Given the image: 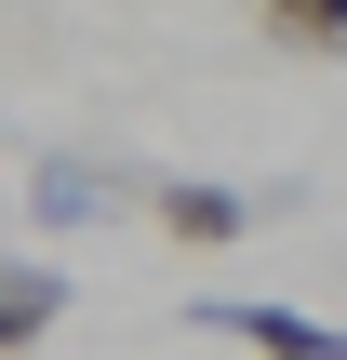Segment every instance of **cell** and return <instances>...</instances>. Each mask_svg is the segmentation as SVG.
I'll return each instance as SVG.
<instances>
[{"label":"cell","instance_id":"2","mask_svg":"<svg viewBox=\"0 0 347 360\" xmlns=\"http://www.w3.org/2000/svg\"><path fill=\"white\" fill-rule=\"evenodd\" d=\"M147 214H160L174 240H241V227H254V200H241V187H160Z\"/></svg>","mask_w":347,"mask_h":360},{"label":"cell","instance_id":"5","mask_svg":"<svg viewBox=\"0 0 347 360\" xmlns=\"http://www.w3.org/2000/svg\"><path fill=\"white\" fill-rule=\"evenodd\" d=\"M94 214V174H40V227H80Z\"/></svg>","mask_w":347,"mask_h":360},{"label":"cell","instance_id":"4","mask_svg":"<svg viewBox=\"0 0 347 360\" xmlns=\"http://www.w3.org/2000/svg\"><path fill=\"white\" fill-rule=\"evenodd\" d=\"M254 27L281 53H347V0H254Z\"/></svg>","mask_w":347,"mask_h":360},{"label":"cell","instance_id":"1","mask_svg":"<svg viewBox=\"0 0 347 360\" xmlns=\"http://www.w3.org/2000/svg\"><path fill=\"white\" fill-rule=\"evenodd\" d=\"M187 334H214V347H267V360H334V347H347L334 321H308V307H214V294L187 307Z\"/></svg>","mask_w":347,"mask_h":360},{"label":"cell","instance_id":"3","mask_svg":"<svg viewBox=\"0 0 347 360\" xmlns=\"http://www.w3.org/2000/svg\"><path fill=\"white\" fill-rule=\"evenodd\" d=\"M53 321H67V281H53V267H13V281H0V347H40Z\"/></svg>","mask_w":347,"mask_h":360}]
</instances>
